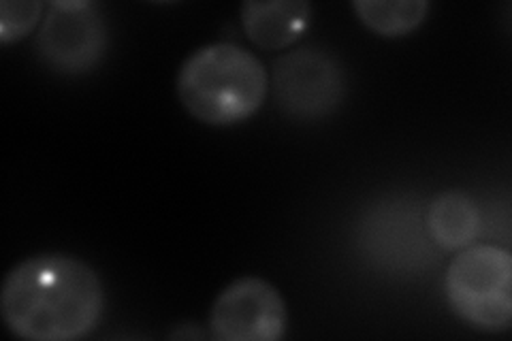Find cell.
Masks as SVG:
<instances>
[{
	"label": "cell",
	"mask_w": 512,
	"mask_h": 341,
	"mask_svg": "<svg viewBox=\"0 0 512 341\" xmlns=\"http://www.w3.org/2000/svg\"><path fill=\"white\" fill-rule=\"evenodd\" d=\"M105 310L103 282L69 254H37L15 265L0 288L5 327L28 341H75L90 335Z\"/></svg>",
	"instance_id": "1"
},
{
	"label": "cell",
	"mask_w": 512,
	"mask_h": 341,
	"mask_svg": "<svg viewBox=\"0 0 512 341\" xmlns=\"http://www.w3.org/2000/svg\"><path fill=\"white\" fill-rule=\"evenodd\" d=\"M178 99L192 118L207 126H233L259 111L269 92L265 64L237 43H210L180 67Z\"/></svg>",
	"instance_id": "2"
},
{
	"label": "cell",
	"mask_w": 512,
	"mask_h": 341,
	"mask_svg": "<svg viewBox=\"0 0 512 341\" xmlns=\"http://www.w3.org/2000/svg\"><path fill=\"white\" fill-rule=\"evenodd\" d=\"M444 292L451 310L485 333L512 324V254L500 246L472 243L459 250L446 269Z\"/></svg>",
	"instance_id": "3"
},
{
	"label": "cell",
	"mask_w": 512,
	"mask_h": 341,
	"mask_svg": "<svg viewBox=\"0 0 512 341\" xmlns=\"http://www.w3.org/2000/svg\"><path fill=\"white\" fill-rule=\"evenodd\" d=\"M271 88L286 118L314 122L338 109L348 90L342 60L325 47H299L274 62Z\"/></svg>",
	"instance_id": "4"
},
{
	"label": "cell",
	"mask_w": 512,
	"mask_h": 341,
	"mask_svg": "<svg viewBox=\"0 0 512 341\" xmlns=\"http://www.w3.org/2000/svg\"><path fill=\"white\" fill-rule=\"evenodd\" d=\"M107 41V22L99 5L90 0H60L47 9L35 47L52 71L84 75L99 67Z\"/></svg>",
	"instance_id": "5"
},
{
	"label": "cell",
	"mask_w": 512,
	"mask_h": 341,
	"mask_svg": "<svg viewBox=\"0 0 512 341\" xmlns=\"http://www.w3.org/2000/svg\"><path fill=\"white\" fill-rule=\"evenodd\" d=\"M288 329V310L280 290L256 275L224 288L210 312V331L218 341H280Z\"/></svg>",
	"instance_id": "6"
},
{
	"label": "cell",
	"mask_w": 512,
	"mask_h": 341,
	"mask_svg": "<svg viewBox=\"0 0 512 341\" xmlns=\"http://www.w3.org/2000/svg\"><path fill=\"white\" fill-rule=\"evenodd\" d=\"M312 24V5L306 0H248L242 5L246 37L261 50L278 52L299 41Z\"/></svg>",
	"instance_id": "7"
},
{
	"label": "cell",
	"mask_w": 512,
	"mask_h": 341,
	"mask_svg": "<svg viewBox=\"0 0 512 341\" xmlns=\"http://www.w3.org/2000/svg\"><path fill=\"white\" fill-rule=\"evenodd\" d=\"M425 226L440 250L457 252L472 246L480 233V211L466 192L446 190L427 205Z\"/></svg>",
	"instance_id": "8"
},
{
	"label": "cell",
	"mask_w": 512,
	"mask_h": 341,
	"mask_svg": "<svg viewBox=\"0 0 512 341\" xmlns=\"http://www.w3.org/2000/svg\"><path fill=\"white\" fill-rule=\"evenodd\" d=\"M352 9L372 32L387 39L406 37L429 15L427 0H355Z\"/></svg>",
	"instance_id": "9"
},
{
	"label": "cell",
	"mask_w": 512,
	"mask_h": 341,
	"mask_svg": "<svg viewBox=\"0 0 512 341\" xmlns=\"http://www.w3.org/2000/svg\"><path fill=\"white\" fill-rule=\"evenodd\" d=\"M45 5L41 0H28V3H0V43H15L30 35V30L43 18Z\"/></svg>",
	"instance_id": "10"
}]
</instances>
